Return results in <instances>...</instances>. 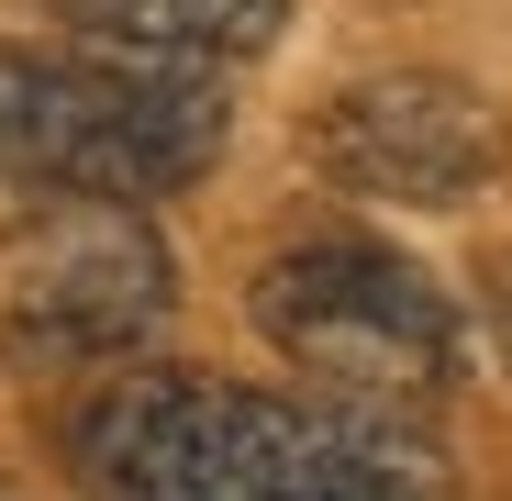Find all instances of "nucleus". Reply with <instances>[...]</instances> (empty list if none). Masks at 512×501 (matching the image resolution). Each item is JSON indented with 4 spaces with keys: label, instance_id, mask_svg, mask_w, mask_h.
Returning <instances> with one entry per match:
<instances>
[{
    "label": "nucleus",
    "instance_id": "obj_1",
    "mask_svg": "<svg viewBox=\"0 0 512 501\" xmlns=\"http://www.w3.org/2000/svg\"><path fill=\"white\" fill-rule=\"evenodd\" d=\"M90 501H457L412 401H279L234 379H112L67 424Z\"/></svg>",
    "mask_w": 512,
    "mask_h": 501
},
{
    "label": "nucleus",
    "instance_id": "obj_6",
    "mask_svg": "<svg viewBox=\"0 0 512 501\" xmlns=\"http://www.w3.org/2000/svg\"><path fill=\"white\" fill-rule=\"evenodd\" d=\"M56 23L101 34L123 56H167V67H245L279 45L290 0H56Z\"/></svg>",
    "mask_w": 512,
    "mask_h": 501
},
{
    "label": "nucleus",
    "instance_id": "obj_3",
    "mask_svg": "<svg viewBox=\"0 0 512 501\" xmlns=\"http://www.w3.org/2000/svg\"><path fill=\"white\" fill-rule=\"evenodd\" d=\"M245 312H256V334L290 368H312L323 390H357V401H435L457 379V357H468L446 290L412 257L357 245V234H323V245L268 257Z\"/></svg>",
    "mask_w": 512,
    "mask_h": 501
},
{
    "label": "nucleus",
    "instance_id": "obj_5",
    "mask_svg": "<svg viewBox=\"0 0 512 501\" xmlns=\"http://www.w3.org/2000/svg\"><path fill=\"white\" fill-rule=\"evenodd\" d=\"M312 167L357 201H468L501 167V112L446 67H379L312 112Z\"/></svg>",
    "mask_w": 512,
    "mask_h": 501
},
{
    "label": "nucleus",
    "instance_id": "obj_4",
    "mask_svg": "<svg viewBox=\"0 0 512 501\" xmlns=\"http://www.w3.org/2000/svg\"><path fill=\"white\" fill-rule=\"evenodd\" d=\"M167 290H179L167 245L134 223V201H56L12 268L0 334L34 368H101V357H134L167 323Z\"/></svg>",
    "mask_w": 512,
    "mask_h": 501
},
{
    "label": "nucleus",
    "instance_id": "obj_2",
    "mask_svg": "<svg viewBox=\"0 0 512 501\" xmlns=\"http://www.w3.org/2000/svg\"><path fill=\"white\" fill-rule=\"evenodd\" d=\"M223 90L167 56L0 45V201H167L223 156Z\"/></svg>",
    "mask_w": 512,
    "mask_h": 501
},
{
    "label": "nucleus",
    "instance_id": "obj_7",
    "mask_svg": "<svg viewBox=\"0 0 512 501\" xmlns=\"http://www.w3.org/2000/svg\"><path fill=\"white\" fill-rule=\"evenodd\" d=\"M501 334H512V268H501Z\"/></svg>",
    "mask_w": 512,
    "mask_h": 501
},
{
    "label": "nucleus",
    "instance_id": "obj_8",
    "mask_svg": "<svg viewBox=\"0 0 512 501\" xmlns=\"http://www.w3.org/2000/svg\"><path fill=\"white\" fill-rule=\"evenodd\" d=\"M0 501H23V490H12V479H0Z\"/></svg>",
    "mask_w": 512,
    "mask_h": 501
}]
</instances>
